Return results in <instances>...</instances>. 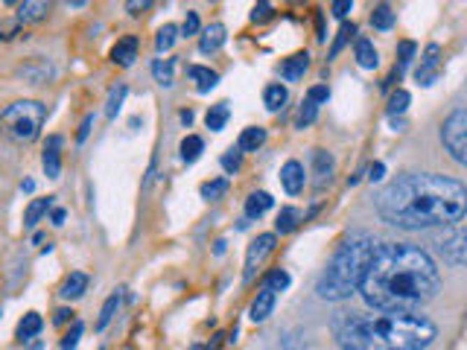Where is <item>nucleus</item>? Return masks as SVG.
Here are the masks:
<instances>
[{"instance_id":"nucleus-4","label":"nucleus","mask_w":467,"mask_h":350,"mask_svg":"<svg viewBox=\"0 0 467 350\" xmlns=\"http://www.w3.org/2000/svg\"><path fill=\"white\" fill-rule=\"evenodd\" d=\"M377 251V242L371 233H350V237L333 251L327 269L322 272L315 292L324 301H347L359 286L362 277L368 272V263Z\"/></svg>"},{"instance_id":"nucleus-18","label":"nucleus","mask_w":467,"mask_h":350,"mask_svg":"<svg viewBox=\"0 0 467 350\" xmlns=\"http://www.w3.org/2000/svg\"><path fill=\"white\" fill-rule=\"evenodd\" d=\"M225 44V27L222 24H210L205 32H202V41H199V50L202 53H216Z\"/></svg>"},{"instance_id":"nucleus-28","label":"nucleus","mask_w":467,"mask_h":350,"mask_svg":"<svg viewBox=\"0 0 467 350\" xmlns=\"http://www.w3.org/2000/svg\"><path fill=\"white\" fill-rule=\"evenodd\" d=\"M202 149H205L202 138H196V135L185 138V143H181V161H185V163H193L199 155H202Z\"/></svg>"},{"instance_id":"nucleus-37","label":"nucleus","mask_w":467,"mask_h":350,"mask_svg":"<svg viewBox=\"0 0 467 350\" xmlns=\"http://www.w3.org/2000/svg\"><path fill=\"white\" fill-rule=\"evenodd\" d=\"M240 163H243V152H240V149H228V152L222 155V170L225 173H237Z\"/></svg>"},{"instance_id":"nucleus-38","label":"nucleus","mask_w":467,"mask_h":350,"mask_svg":"<svg viewBox=\"0 0 467 350\" xmlns=\"http://www.w3.org/2000/svg\"><path fill=\"white\" fill-rule=\"evenodd\" d=\"M315 114H319V105L310 103V99H304V105H301V114H298V126H310L315 120Z\"/></svg>"},{"instance_id":"nucleus-12","label":"nucleus","mask_w":467,"mask_h":350,"mask_svg":"<svg viewBox=\"0 0 467 350\" xmlns=\"http://www.w3.org/2000/svg\"><path fill=\"white\" fill-rule=\"evenodd\" d=\"M111 59L120 64V68H129V64L138 59V38L135 36L120 38V41L114 44V50H111Z\"/></svg>"},{"instance_id":"nucleus-29","label":"nucleus","mask_w":467,"mask_h":350,"mask_svg":"<svg viewBox=\"0 0 467 350\" xmlns=\"http://www.w3.org/2000/svg\"><path fill=\"white\" fill-rule=\"evenodd\" d=\"M394 18H397V15L391 12V6L382 3V6H377L374 15H371V27H374V29H391V27H394Z\"/></svg>"},{"instance_id":"nucleus-31","label":"nucleus","mask_w":467,"mask_h":350,"mask_svg":"<svg viewBox=\"0 0 467 350\" xmlns=\"http://www.w3.org/2000/svg\"><path fill=\"white\" fill-rule=\"evenodd\" d=\"M175 38H178V27H173V24L161 27V29H158V38H155L158 53H166V50H170V47L175 44Z\"/></svg>"},{"instance_id":"nucleus-47","label":"nucleus","mask_w":467,"mask_h":350,"mask_svg":"<svg viewBox=\"0 0 467 350\" xmlns=\"http://www.w3.org/2000/svg\"><path fill=\"white\" fill-rule=\"evenodd\" d=\"M91 123H94V117H85V120H82V129H79V135H76V140H79V143L88 138V131H91Z\"/></svg>"},{"instance_id":"nucleus-39","label":"nucleus","mask_w":467,"mask_h":350,"mask_svg":"<svg viewBox=\"0 0 467 350\" xmlns=\"http://www.w3.org/2000/svg\"><path fill=\"white\" fill-rule=\"evenodd\" d=\"M123 96H126V85H117V88L111 91V96H108V108H106V114H108V117H114L117 111H120Z\"/></svg>"},{"instance_id":"nucleus-24","label":"nucleus","mask_w":467,"mask_h":350,"mask_svg":"<svg viewBox=\"0 0 467 350\" xmlns=\"http://www.w3.org/2000/svg\"><path fill=\"white\" fill-rule=\"evenodd\" d=\"M38 333H41V315H38V312H27L24 321L18 324V339H21V342H29L32 336H38Z\"/></svg>"},{"instance_id":"nucleus-8","label":"nucleus","mask_w":467,"mask_h":350,"mask_svg":"<svg viewBox=\"0 0 467 350\" xmlns=\"http://www.w3.org/2000/svg\"><path fill=\"white\" fill-rule=\"evenodd\" d=\"M272 248H275V233H260V237L252 242V248H248V254H245V280H252L254 272H257V265L263 263L266 254H272Z\"/></svg>"},{"instance_id":"nucleus-11","label":"nucleus","mask_w":467,"mask_h":350,"mask_svg":"<svg viewBox=\"0 0 467 350\" xmlns=\"http://www.w3.org/2000/svg\"><path fill=\"white\" fill-rule=\"evenodd\" d=\"M312 161H315V190H324L327 184H330V178H333V155L330 152H324V149H315V155H312Z\"/></svg>"},{"instance_id":"nucleus-19","label":"nucleus","mask_w":467,"mask_h":350,"mask_svg":"<svg viewBox=\"0 0 467 350\" xmlns=\"http://www.w3.org/2000/svg\"><path fill=\"white\" fill-rule=\"evenodd\" d=\"M266 143V129H260V126H248L243 135H240V143H237V149L240 152H257V149Z\"/></svg>"},{"instance_id":"nucleus-27","label":"nucleus","mask_w":467,"mask_h":350,"mask_svg":"<svg viewBox=\"0 0 467 350\" xmlns=\"http://www.w3.org/2000/svg\"><path fill=\"white\" fill-rule=\"evenodd\" d=\"M298 222H301V213H298L295 207H280L275 225H278V233H289V231L298 228Z\"/></svg>"},{"instance_id":"nucleus-50","label":"nucleus","mask_w":467,"mask_h":350,"mask_svg":"<svg viewBox=\"0 0 467 350\" xmlns=\"http://www.w3.org/2000/svg\"><path fill=\"white\" fill-rule=\"evenodd\" d=\"M62 222H64V210L56 207V210H53V225H62Z\"/></svg>"},{"instance_id":"nucleus-32","label":"nucleus","mask_w":467,"mask_h":350,"mask_svg":"<svg viewBox=\"0 0 467 350\" xmlns=\"http://www.w3.org/2000/svg\"><path fill=\"white\" fill-rule=\"evenodd\" d=\"M409 103H412L409 91H403V88L394 91V94H391V99H389V114H391V120H394L397 114H403V111L409 108Z\"/></svg>"},{"instance_id":"nucleus-6","label":"nucleus","mask_w":467,"mask_h":350,"mask_svg":"<svg viewBox=\"0 0 467 350\" xmlns=\"http://www.w3.org/2000/svg\"><path fill=\"white\" fill-rule=\"evenodd\" d=\"M441 143L456 163L467 166V108L453 111L441 126Z\"/></svg>"},{"instance_id":"nucleus-45","label":"nucleus","mask_w":467,"mask_h":350,"mask_svg":"<svg viewBox=\"0 0 467 350\" xmlns=\"http://www.w3.org/2000/svg\"><path fill=\"white\" fill-rule=\"evenodd\" d=\"M330 9H333V15H336V18H345V15L354 9V3H350V0H336V3H333Z\"/></svg>"},{"instance_id":"nucleus-15","label":"nucleus","mask_w":467,"mask_h":350,"mask_svg":"<svg viewBox=\"0 0 467 350\" xmlns=\"http://www.w3.org/2000/svg\"><path fill=\"white\" fill-rule=\"evenodd\" d=\"M59 146H62V138H56V135L47 140V149H44V173H47V178H59V173H62Z\"/></svg>"},{"instance_id":"nucleus-22","label":"nucleus","mask_w":467,"mask_h":350,"mask_svg":"<svg viewBox=\"0 0 467 350\" xmlns=\"http://www.w3.org/2000/svg\"><path fill=\"white\" fill-rule=\"evenodd\" d=\"M53 207V198H36V202H32L29 207H27V213H24V225L27 228H36L38 225V219L41 216Z\"/></svg>"},{"instance_id":"nucleus-52","label":"nucleus","mask_w":467,"mask_h":350,"mask_svg":"<svg viewBox=\"0 0 467 350\" xmlns=\"http://www.w3.org/2000/svg\"><path fill=\"white\" fill-rule=\"evenodd\" d=\"M21 187H24L27 193H32V187H36V181H29V178H27V181H24V184H21Z\"/></svg>"},{"instance_id":"nucleus-17","label":"nucleus","mask_w":467,"mask_h":350,"mask_svg":"<svg viewBox=\"0 0 467 350\" xmlns=\"http://www.w3.org/2000/svg\"><path fill=\"white\" fill-rule=\"evenodd\" d=\"M187 73H190V79L196 82V91H199V94H208L210 88H216V82H220V73L210 71V68H202V64H193Z\"/></svg>"},{"instance_id":"nucleus-3","label":"nucleus","mask_w":467,"mask_h":350,"mask_svg":"<svg viewBox=\"0 0 467 350\" xmlns=\"http://www.w3.org/2000/svg\"><path fill=\"white\" fill-rule=\"evenodd\" d=\"M333 333L342 350H424L436 342L438 327L418 312H339Z\"/></svg>"},{"instance_id":"nucleus-36","label":"nucleus","mask_w":467,"mask_h":350,"mask_svg":"<svg viewBox=\"0 0 467 350\" xmlns=\"http://www.w3.org/2000/svg\"><path fill=\"white\" fill-rule=\"evenodd\" d=\"M225 190H228V181H225V178H216V181H208V184H202V196L210 198V202H213V198H220Z\"/></svg>"},{"instance_id":"nucleus-5","label":"nucleus","mask_w":467,"mask_h":350,"mask_svg":"<svg viewBox=\"0 0 467 350\" xmlns=\"http://www.w3.org/2000/svg\"><path fill=\"white\" fill-rule=\"evenodd\" d=\"M47 120V108L36 99H21V103H12L3 114H0V131L15 140V143H29L38 138V131Z\"/></svg>"},{"instance_id":"nucleus-20","label":"nucleus","mask_w":467,"mask_h":350,"mask_svg":"<svg viewBox=\"0 0 467 350\" xmlns=\"http://www.w3.org/2000/svg\"><path fill=\"white\" fill-rule=\"evenodd\" d=\"M88 289V275H82V272H73L68 280H64V286H62V298L64 301H76V298H82Z\"/></svg>"},{"instance_id":"nucleus-30","label":"nucleus","mask_w":467,"mask_h":350,"mask_svg":"<svg viewBox=\"0 0 467 350\" xmlns=\"http://www.w3.org/2000/svg\"><path fill=\"white\" fill-rule=\"evenodd\" d=\"M173 64H175L173 59H166V61H164V59H155V64H152V76L161 82L164 88L173 85Z\"/></svg>"},{"instance_id":"nucleus-1","label":"nucleus","mask_w":467,"mask_h":350,"mask_svg":"<svg viewBox=\"0 0 467 350\" xmlns=\"http://www.w3.org/2000/svg\"><path fill=\"white\" fill-rule=\"evenodd\" d=\"M441 286L438 265L426 251L406 242L377 245L362 277V298L377 312H418Z\"/></svg>"},{"instance_id":"nucleus-7","label":"nucleus","mask_w":467,"mask_h":350,"mask_svg":"<svg viewBox=\"0 0 467 350\" xmlns=\"http://www.w3.org/2000/svg\"><path fill=\"white\" fill-rule=\"evenodd\" d=\"M438 254L450 265H467V228H450L438 240Z\"/></svg>"},{"instance_id":"nucleus-16","label":"nucleus","mask_w":467,"mask_h":350,"mask_svg":"<svg viewBox=\"0 0 467 350\" xmlns=\"http://www.w3.org/2000/svg\"><path fill=\"white\" fill-rule=\"evenodd\" d=\"M307 64H310V56H307V53H295L292 59H287V61L280 64V76L287 79V82H298V79L304 76Z\"/></svg>"},{"instance_id":"nucleus-41","label":"nucleus","mask_w":467,"mask_h":350,"mask_svg":"<svg viewBox=\"0 0 467 350\" xmlns=\"http://www.w3.org/2000/svg\"><path fill=\"white\" fill-rule=\"evenodd\" d=\"M79 336H82V324L76 321V324H73V330L68 333V336H64V342H62V350H73V347L79 344Z\"/></svg>"},{"instance_id":"nucleus-25","label":"nucleus","mask_w":467,"mask_h":350,"mask_svg":"<svg viewBox=\"0 0 467 350\" xmlns=\"http://www.w3.org/2000/svg\"><path fill=\"white\" fill-rule=\"evenodd\" d=\"M287 99H289V94H287V88H283V85H269V88L263 91V103H266V108H269V111L283 108Z\"/></svg>"},{"instance_id":"nucleus-51","label":"nucleus","mask_w":467,"mask_h":350,"mask_svg":"<svg viewBox=\"0 0 467 350\" xmlns=\"http://www.w3.org/2000/svg\"><path fill=\"white\" fill-rule=\"evenodd\" d=\"M181 123L190 126V123H193V111H181Z\"/></svg>"},{"instance_id":"nucleus-44","label":"nucleus","mask_w":467,"mask_h":350,"mask_svg":"<svg viewBox=\"0 0 467 350\" xmlns=\"http://www.w3.org/2000/svg\"><path fill=\"white\" fill-rule=\"evenodd\" d=\"M181 32H185V36H196V32H199V15H196V12H187Z\"/></svg>"},{"instance_id":"nucleus-43","label":"nucleus","mask_w":467,"mask_h":350,"mask_svg":"<svg viewBox=\"0 0 467 350\" xmlns=\"http://www.w3.org/2000/svg\"><path fill=\"white\" fill-rule=\"evenodd\" d=\"M327 96H330V91H327V85H315V88H310V94H307V99L310 103H327Z\"/></svg>"},{"instance_id":"nucleus-13","label":"nucleus","mask_w":467,"mask_h":350,"mask_svg":"<svg viewBox=\"0 0 467 350\" xmlns=\"http://www.w3.org/2000/svg\"><path fill=\"white\" fill-rule=\"evenodd\" d=\"M272 307H275V292L272 289H260L257 292V298H254V304H252V312H248V315H252V321H266V319H269V315H272Z\"/></svg>"},{"instance_id":"nucleus-40","label":"nucleus","mask_w":467,"mask_h":350,"mask_svg":"<svg viewBox=\"0 0 467 350\" xmlns=\"http://www.w3.org/2000/svg\"><path fill=\"white\" fill-rule=\"evenodd\" d=\"M350 36H357V27H354V24H342V29H339V38H336V44H333L330 56H336L339 50L347 44V38H350Z\"/></svg>"},{"instance_id":"nucleus-9","label":"nucleus","mask_w":467,"mask_h":350,"mask_svg":"<svg viewBox=\"0 0 467 350\" xmlns=\"http://www.w3.org/2000/svg\"><path fill=\"white\" fill-rule=\"evenodd\" d=\"M280 184L289 196H298L307 184V173H304V163L298 161H287L280 166Z\"/></svg>"},{"instance_id":"nucleus-46","label":"nucleus","mask_w":467,"mask_h":350,"mask_svg":"<svg viewBox=\"0 0 467 350\" xmlns=\"http://www.w3.org/2000/svg\"><path fill=\"white\" fill-rule=\"evenodd\" d=\"M254 21H266V18H272V6L269 3H260V6H254V15H252Z\"/></svg>"},{"instance_id":"nucleus-34","label":"nucleus","mask_w":467,"mask_h":350,"mask_svg":"<svg viewBox=\"0 0 467 350\" xmlns=\"http://www.w3.org/2000/svg\"><path fill=\"white\" fill-rule=\"evenodd\" d=\"M117 307H120V295H111L108 301L103 304V312H99V321H96V330H106L108 324H111V319H114V312H117Z\"/></svg>"},{"instance_id":"nucleus-23","label":"nucleus","mask_w":467,"mask_h":350,"mask_svg":"<svg viewBox=\"0 0 467 350\" xmlns=\"http://www.w3.org/2000/svg\"><path fill=\"white\" fill-rule=\"evenodd\" d=\"M47 12H50V6H47V3H36V0H29V3H21V9H18V21H21V24L41 21Z\"/></svg>"},{"instance_id":"nucleus-26","label":"nucleus","mask_w":467,"mask_h":350,"mask_svg":"<svg viewBox=\"0 0 467 350\" xmlns=\"http://www.w3.org/2000/svg\"><path fill=\"white\" fill-rule=\"evenodd\" d=\"M228 103H216V105H210V111H208V117H205V123H208V129L210 131H220L225 123H228Z\"/></svg>"},{"instance_id":"nucleus-10","label":"nucleus","mask_w":467,"mask_h":350,"mask_svg":"<svg viewBox=\"0 0 467 350\" xmlns=\"http://www.w3.org/2000/svg\"><path fill=\"white\" fill-rule=\"evenodd\" d=\"M441 50H438V44H429L426 47V53H424V59H421V68H418V82L421 85H432L436 82V76H438V71H441Z\"/></svg>"},{"instance_id":"nucleus-33","label":"nucleus","mask_w":467,"mask_h":350,"mask_svg":"<svg viewBox=\"0 0 467 350\" xmlns=\"http://www.w3.org/2000/svg\"><path fill=\"white\" fill-rule=\"evenodd\" d=\"M263 286H266V289H272V292H283V289L289 286V275L283 272V269H275V272H269V275H266Z\"/></svg>"},{"instance_id":"nucleus-42","label":"nucleus","mask_w":467,"mask_h":350,"mask_svg":"<svg viewBox=\"0 0 467 350\" xmlns=\"http://www.w3.org/2000/svg\"><path fill=\"white\" fill-rule=\"evenodd\" d=\"M412 56H415V44L412 41H403V44H400V73H403V68H406V64L412 61Z\"/></svg>"},{"instance_id":"nucleus-2","label":"nucleus","mask_w":467,"mask_h":350,"mask_svg":"<svg viewBox=\"0 0 467 350\" xmlns=\"http://www.w3.org/2000/svg\"><path fill=\"white\" fill-rule=\"evenodd\" d=\"M374 205L382 222L403 231L453 228L467 216V187L447 175L409 173L389 181Z\"/></svg>"},{"instance_id":"nucleus-49","label":"nucleus","mask_w":467,"mask_h":350,"mask_svg":"<svg viewBox=\"0 0 467 350\" xmlns=\"http://www.w3.org/2000/svg\"><path fill=\"white\" fill-rule=\"evenodd\" d=\"M368 173H371V175H368L371 181H380V178H382V173H386V166H382V163H374Z\"/></svg>"},{"instance_id":"nucleus-35","label":"nucleus","mask_w":467,"mask_h":350,"mask_svg":"<svg viewBox=\"0 0 467 350\" xmlns=\"http://www.w3.org/2000/svg\"><path fill=\"white\" fill-rule=\"evenodd\" d=\"M280 350H307V347H304V336H301V330H289L287 336L280 339Z\"/></svg>"},{"instance_id":"nucleus-48","label":"nucleus","mask_w":467,"mask_h":350,"mask_svg":"<svg viewBox=\"0 0 467 350\" xmlns=\"http://www.w3.org/2000/svg\"><path fill=\"white\" fill-rule=\"evenodd\" d=\"M71 315H73V312H71L68 307H62V309H56V319H53V321H56V324H64V321L71 319Z\"/></svg>"},{"instance_id":"nucleus-14","label":"nucleus","mask_w":467,"mask_h":350,"mask_svg":"<svg viewBox=\"0 0 467 350\" xmlns=\"http://www.w3.org/2000/svg\"><path fill=\"white\" fill-rule=\"evenodd\" d=\"M354 53H357V61H359V68H365V71H374L377 64H380V53H377L374 41H368V38H357V47H354Z\"/></svg>"},{"instance_id":"nucleus-21","label":"nucleus","mask_w":467,"mask_h":350,"mask_svg":"<svg viewBox=\"0 0 467 350\" xmlns=\"http://www.w3.org/2000/svg\"><path fill=\"white\" fill-rule=\"evenodd\" d=\"M275 202H272V196L269 193H252L245 198V216L248 219H260V216L269 210Z\"/></svg>"}]
</instances>
